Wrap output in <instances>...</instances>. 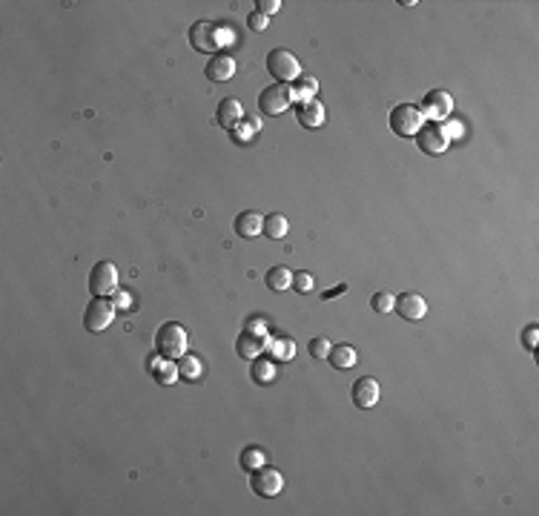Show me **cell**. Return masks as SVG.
Masks as SVG:
<instances>
[{
  "mask_svg": "<svg viewBox=\"0 0 539 516\" xmlns=\"http://www.w3.org/2000/svg\"><path fill=\"white\" fill-rule=\"evenodd\" d=\"M227 40H232V35H230L227 26H218V23L198 20L195 26L190 29V43L195 46L198 52H221Z\"/></svg>",
  "mask_w": 539,
  "mask_h": 516,
  "instance_id": "1",
  "label": "cell"
},
{
  "mask_svg": "<svg viewBox=\"0 0 539 516\" xmlns=\"http://www.w3.org/2000/svg\"><path fill=\"white\" fill-rule=\"evenodd\" d=\"M155 353L163 356V359H170V362H178L186 353V330L178 321L163 324L161 330L155 333Z\"/></svg>",
  "mask_w": 539,
  "mask_h": 516,
  "instance_id": "2",
  "label": "cell"
},
{
  "mask_svg": "<svg viewBox=\"0 0 539 516\" xmlns=\"http://www.w3.org/2000/svg\"><path fill=\"white\" fill-rule=\"evenodd\" d=\"M89 293L95 298H109L118 293V267L112 261H98L89 273Z\"/></svg>",
  "mask_w": 539,
  "mask_h": 516,
  "instance_id": "3",
  "label": "cell"
},
{
  "mask_svg": "<svg viewBox=\"0 0 539 516\" xmlns=\"http://www.w3.org/2000/svg\"><path fill=\"white\" fill-rule=\"evenodd\" d=\"M267 69L278 83H296L301 78V66H298L296 55L287 49H273L267 55Z\"/></svg>",
  "mask_w": 539,
  "mask_h": 516,
  "instance_id": "4",
  "label": "cell"
},
{
  "mask_svg": "<svg viewBox=\"0 0 539 516\" xmlns=\"http://www.w3.org/2000/svg\"><path fill=\"white\" fill-rule=\"evenodd\" d=\"M421 127H425V115H421L419 106H413V104H399L390 112V129L399 138H410Z\"/></svg>",
  "mask_w": 539,
  "mask_h": 516,
  "instance_id": "5",
  "label": "cell"
},
{
  "mask_svg": "<svg viewBox=\"0 0 539 516\" xmlns=\"http://www.w3.org/2000/svg\"><path fill=\"white\" fill-rule=\"evenodd\" d=\"M115 301H109V298H92L89 304H86V313H83V327L86 330H92V333H101V330H106V327L112 324V319H115Z\"/></svg>",
  "mask_w": 539,
  "mask_h": 516,
  "instance_id": "6",
  "label": "cell"
},
{
  "mask_svg": "<svg viewBox=\"0 0 539 516\" xmlns=\"http://www.w3.org/2000/svg\"><path fill=\"white\" fill-rule=\"evenodd\" d=\"M290 104H293V86L290 83H273L259 98V109L264 115H281V112L290 109Z\"/></svg>",
  "mask_w": 539,
  "mask_h": 516,
  "instance_id": "7",
  "label": "cell"
},
{
  "mask_svg": "<svg viewBox=\"0 0 539 516\" xmlns=\"http://www.w3.org/2000/svg\"><path fill=\"white\" fill-rule=\"evenodd\" d=\"M267 347H270V339H267V330L262 324L247 327V330L239 336V344H236L241 359H259Z\"/></svg>",
  "mask_w": 539,
  "mask_h": 516,
  "instance_id": "8",
  "label": "cell"
},
{
  "mask_svg": "<svg viewBox=\"0 0 539 516\" xmlns=\"http://www.w3.org/2000/svg\"><path fill=\"white\" fill-rule=\"evenodd\" d=\"M416 138H419V150L428 152V155H442L444 150L451 147V135L444 132L442 124H433V121H428L425 127H421L416 132Z\"/></svg>",
  "mask_w": 539,
  "mask_h": 516,
  "instance_id": "9",
  "label": "cell"
},
{
  "mask_svg": "<svg viewBox=\"0 0 539 516\" xmlns=\"http://www.w3.org/2000/svg\"><path fill=\"white\" fill-rule=\"evenodd\" d=\"M250 485H252V490H255L259 497L270 499V497H278V494H281V487H284V476H281V474L275 471V467L262 465L259 471H252Z\"/></svg>",
  "mask_w": 539,
  "mask_h": 516,
  "instance_id": "10",
  "label": "cell"
},
{
  "mask_svg": "<svg viewBox=\"0 0 539 516\" xmlns=\"http://www.w3.org/2000/svg\"><path fill=\"white\" fill-rule=\"evenodd\" d=\"M419 112L425 115L428 121H444L448 115L453 112V98L448 95V92H442V89H433V92H428L425 95V101H421V106H419Z\"/></svg>",
  "mask_w": 539,
  "mask_h": 516,
  "instance_id": "11",
  "label": "cell"
},
{
  "mask_svg": "<svg viewBox=\"0 0 539 516\" xmlns=\"http://www.w3.org/2000/svg\"><path fill=\"white\" fill-rule=\"evenodd\" d=\"M393 310H399V316L405 321H419V319L428 316V301L421 298L419 293H405V296L396 298V307Z\"/></svg>",
  "mask_w": 539,
  "mask_h": 516,
  "instance_id": "12",
  "label": "cell"
},
{
  "mask_svg": "<svg viewBox=\"0 0 539 516\" xmlns=\"http://www.w3.org/2000/svg\"><path fill=\"white\" fill-rule=\"evenodd\" d=\"M379 396H382V390H379V382L376 379H370V376L356 379V385H353V405L356 408H362V410L373 408V405L379 402Z\"/></svg>",
  "mask_w": 539,
  "mask_h": 516,
  "instance_id": "13",
  "label": "cell"
},
{
  "mask_svg": "<svg viewBox=\"0 0 539 516\" xmlns=\"http://www.w3.org/2000/svg\"><path fill=\"white\" fill-rule=\"evenodd\" d=\"M296 115H298L301 127H307V129H319V127L324 124V104H321L319 98L301 101V104H296Z\"/></svg>",
  "mask_w": 539,
  "mask_h": 516,
  "instance_id": "14",
  "label": "cell"
},
{
  "mask_svg": "<svg viewBox=\"0 0 539 516\" xmlns=\"http://www.w3.org/2000/svg\"><path fill=\"white\" fill-rule=\"evenodd\" d=\"M262 232H264L262 213H252V209H247V213H239V218H236V236L255 239V236H262Z\"/></svg>",
  "mask_w": 539,
  "mask_h": 516,
  "instance_id": "15",
  "label": "cell"
},
{
  "mask_svg": "<svg viewBox=\"0 0 539 516\" xmlns=\"http://www.w3.org/2000/svg\"><path fill=\"white\" fill-rule=\"evenodd\" d=\"M236 75V58L230 55H213L207 63V78L209 81H230Z\"/></svg>",
  "mask_w": 539,
  "mask_h": 516,
  "instance_id": "16",
  "label": "cell"
},
{
  "mask_svg": "<svg viewBox=\"0 0 539 516\" xmlns=\"http://www.w3.org/2000/svg\"><path fill=\"white\" fill-rule=\"evenodd\" d=\"M150 370H152V376L161 382V385H172L178 379V364L170 362V359H163V356H152L150 359Z\"/></svg>",
  "mask_w": 539,
  "mask_h": 516,
  "instance_id": "17",
  "label": "cell"
},
{
  "mask_svg": "<svg viewBox=\"0 0 539 516\" xmlns=\"http://www.w3.org/2000/svg\"><path fill=\"white\" fill-rule=\"evenodd\" d=\"M239 121H244V109L236 98H224L218 104V124L221 127H236Z\"/></svg>",
  "mask_w": 539,
  "mask_h": 516,
  "instance_id": "18",
  "label": "cell"
},
{
  "mask_svg": "<svg viewBox=\"0 0 539 516\" xmlns=\"http://www.w3.org/2000/svg\"><path fill=\"white\" fill-rule=\"evenodd\" d=\"M178 376H181L184 382H198V379L204 376V364H201V359H198V356H190V353H184V356L178 359Z\"/></svg>",
  "mask_w": 539,
  "mask_h": 516,
  "instance_id": "19",
  "label": "cell"
},
{
  "mask_svg": "<svg viewBox=\"0 0 539 516\" xmlns=\"http://www.w3.org/2000/svg\"><path fill=\"white\" fill-rule=\"evenodd\" d=\"M319 92V81L313 75H301L296 83H293V104H301V101H310L316 98Z\"/></svg>",
  "mask_w": 539,
  "mask_h": 516,
  "instance_id": "20",
  "label": "cell"
},
{
  "mask_svg": "<svg viewBox=\"0 0 539 516\" xmlns=\"http://www.w3.org/2000/svg\"><path fill=\"white\" fill-rule=\"evenodd\" d=\"M330 364L333 367H339V370H347V367H353L356 362H359V356H356V350L350 347V344H339V347H333L330 350Z\"/></svg>",
  "mask_w": 539,
  "mask_h": 516,
  "instance_id": "21",
  "label": "cell"
},
{
  "mask_svg": "<svg viewBox=\"0 0 539 516\" xmlns=\"http://www.w3.org/2000/svg\"><path fill=\"white\" fill-rule=\"evenodd\" d=\"M267 287L270 290H290L293 287V273L287 267H270L267 270Z\"/></svg>",
  "mask_w": 539,
  "mask_h": 516,
  "instance_id": "22",
  "label": "cell"
},
{
  "mask_svg": "<svg viewBox=\"0 0 539 516\" xmlns=\"http://www.w3.org/2000/svg\"><path fill=\"white\" fill-rule=\"evenodd\" d=\"M252 382L255 385L275 382V364L270 359H252Z\"/></svg>",
  "mask_w": 539,
  "mask_h": 516,
  "instance_id": "23",
  "label": "cell"
},
{
  "mask_svg": "<svg viewBox=\"0 0 539 516\" xmlns=\"http://www.w3.org/2000/svg\"><path fill=\"white\" fill-rule=\"evenodd\" d=\"M287 227H290V224H287V218H284V216H281V213H273L270 218H264V236L278 241V239H284V236H287Z\"/></svg>",
  "mask_w": 539,
  "mask_h": 516,
  "instance_id": "24",
  "label": "cell"
},
{
  "mask_svg": "<svg viewBox=\"0 0 539 516\" xmlns=\"http://www.w3.org/2000/svg\"><path fill=\"white\" fill-rule=\"evenodd\" d=\"M262 465H264V451H259V448H247V451L241 453V467H244V471H259Z\"/></svg>",
  "mask_w": 539,
  "mask_h": 516,
  "instance_id": "25",
  "label": "cell"
},
{
  "mask_svg": "<svg viewBox=\"0 0 539 516\" xmlns=\"http://www.w3.org/2000/svg\"><path fill=\"white\" fill-rule=\"evenodd\" d=\"M370 304H373V310H376V313H390V310L396 307V298L385 290V293H376V296H373Z\"/></svg>",
  "mask_w": 539,
  "mask_h": 516,
  "instance_id": "26",
  "label": "cell"
},
{
  "mask_svg": "<svg viewBox=\"0 0 539 516\" xmlns=\"http://www.w3.org/2000/svg\"><path fill=\"white\" fill-rule=\"evenodd\" d=\"M230 135H232V140H239V144H247V140L255 135V129L250 127V121H239L236 127H230Z\"/></svg>",
  "mask_w": 539,
  "mask_h": 516,
  "instance_id": "27",
  "label": "cell"
},
{
  "mask_svg": "<svg viewBox=\"0 0 539 516\" xmlns=\"http://www.w3.org/2000/svg\"><path fill=\"white\" fill-rule=\"evenodd\" d=\"M270 347H273V356H275V359H290V356L296 353V344H293L290 339H278V341H270Z\"/></svg>",
  "mask_w": 539,
  "mask_h": 516,
  "instance_id": "28",
  "label": "cell"
},
{
  "mask_svg": "<svg viewBox=\"0 0 539 516\" xmlns=\"http://www.w3.org/2000/svg\"><path fill=\"white\" fill-rule=\"evenodd\" d=\"M330 350H333V344L327 341L324 336H319V339L310 341V356L313 359H327V356H330Z\"/></svg>",
  "mask_w": 539,
  "mask_h": 516,
  "instance_id": "29",
  "label": "cell"
},
{
  "mask_svg": "<svg viewBox=\"0 0 539 516\" xmlns=\"http://www.w3.org/2000/svg\"><path fill=\"white\" fill-rule=\"evenodd\" d=\"M293 287H296L298 293H310V290L316 287V278H313L310 273H293Z\"/></svg>",
  "mask_w": 539,
  "mask_h": 516,
  "instance_id": "30",
  "label": "cell"
},
{
  "mask_svg": "<svg viewBox=\"0 0 539 516\" xmlns=\"http://www.w3.org/2000/svg\"><path fill=\"white\" fill-rule=\"evenodd\" d=\"M247 23H250V29H252V32H264V29H267V23H270V17H264L262 12H252V15L247 17Z\"/></svg>",
  "mask_w": 539,
  "mask_h": 516,
  "instance_id": "31",
  "label": "cell"
},
{
  "mask_svg": "<svg viewBox=\"0 0 539 516\" xmlns=\"http://www.w3.org/2000/svg\"><path fill=\"white\" fill-rule=\"evenodd\" d=\"M255 6H259V12H262L264 17H270V15H275V12L281 9V0H259Z\"/></svg>",
  "mask_w": 539,
  "mask_h": 516,
  "instance_id": "32",
  "label": "cell"
},
{
  "mask_svg": "<svg viewBox=\"0 0 539 516\" xmlns=\"http://www.w3.org/2000/svg\"><path fill=\"white\" fill-rule=\"evenodd\" d=\"M522 339H525V347H528V350H536V339H539V327H536V324H531V327H528V330H525V336H522Z\"/></svg>",
  "mask_w": 539,
  "mask_h": 516,
  "instance_id": "33",
  "label": "cell"
},
{
  "mask_svg": "<svg viewBox=\"0 0 539 516\" xmlns=\"http://www.w3.org/2000/svg\"><path fill=\"white\" fill-rule=\"evenodd\" d=\"M115 307L129 310V307H132V296H129L127 290H118V293H115Z\"/></svg>",
  "mask_w": 539,
  "mask_h": 516,
  "instance_id": "34",
  "label": "cell"
},
{
  "mask_svg": "<svg viewBox=\"0 0 539 516\" xmlns=\"http://www.w3.org/2000/svg\"><path fill=\"white\" fill-rule=\"evenodd\" d=\"M341 293H347V284H339V287H330V290H327L321 298L327 301V298H336V296H341Z\"/></svg>",
  "mask_w": 539,
  "mask_h": 516,
  "instance_id": "35",
  "label": "cell"
}]
</instances>
